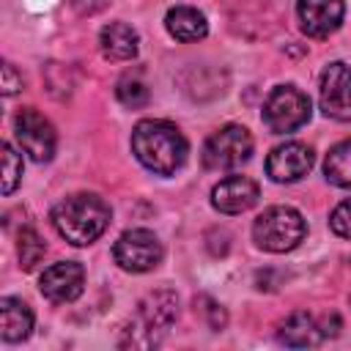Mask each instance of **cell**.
Returning a JSON list of instances; mask_svg holds the SVG:
<instances>
[{
    "mask_svg": "<svg viewBox=\"0 0 351 351\" xmlns=\"http://www.w3.org/2000/svg\"><path fill=\"white\" fill-rule=\"evenodd\" d=\"M132 151L148 170L173 176L186 162V137L170 121H140L132 132Z\"/></svg>",
    "mask_w": 351,
    "mask_h": 351,
    "instance_id": "6da1fadb",
    "label": "cell"
},
{
    "mask_svg": "<svg viewBox=\"0 0 351 351\" xmlns=\"http://www.w3.org/2000/svg\"><path fill=\"white\" fill-rule=\"evenodd\" d=\"M52 225L66 241H71L74 247H85L107 230L110 206L99 195L77 192V195L63 197L52 208Z\"/></svg>",
    "mask_w": 351,
    "mask_h": 351,
    "instance_id": "7a4b0ae2",
    "label": "cell"
},
{
    "mask_svg": "<svg viewBox=\"0 0 351 351\" xmlns=\"http://www.w3.org/2000/svg\"><path fill=\"white\" fill-rule=\"evenodd\" d=\"M304 233H307L304 217L291 206H271L252 225V239L266 252H288L299 247Z\"/></svg>",
    "mask_w": 351,
    "mask_h": 351,
    "instance_id": "3957f363",
    "label": "cell"
},
{
    "mask_svg": "<svg viewBox=\"0 0 351 351\" xmlns=\"http://www.w3.org/2000/svg\"><path fill=\"white\" fill-rule=\"evenodd\" d=\"M310 121V99L296 85H277L263 101V123L274 134L293 132Z\"/></svg>",
    "mask_w": 351,
    "mask_h": 351,
    "instance_id": "277c9868",
    "label": "cell"
},
{
    "mask_svg": "<svg viewBox=\"0 0 351 351\" xmlns=\"http://www.w3.org/2000/svg\"><path fill=\"white\" fill-rule=\"evenodd\" d=\"M252 154V137L244 126L228 123L217 129L203 145V165L208 170H230L247 162Z\"/></svg>",
    "mask_w": 351,
    "mask_h": 351,
    "instance_id": "5b68a950",
    "label": "cell"
},
{
    "mask_svg": "<svg viewBox=\"0 0 351 351\" xmlns=\"http://www.w3.org/2000/svg\"><path fill=\"white\" fill-rule=\"evenodd\" d=\"M14 129H16V140L22 145V151L36 159V162H49L58 145V134L55 126L49 123V118H44L36 107H22L14 118Z\"/></svg>",
    "mask_w": 351,
    "mask_h": 351,
    "instance_id": "8992f818",
    "label": "cell"
},
{
    "mask_svg": "<svg viewBox=\"0 0 351 351\" xmlns=\"http://www.w3.org/2000/svg\"><path fill=\"white\" fill-rule=\"evenodd\" d=\"M112 255H115V263L126 271H151L162 261V241L151 230L134 228L118 236Z\"/></svg>",
    "mask_w": 351,
    "mask_h": 351,
    "instance_id": "52a82bcc",
    "label": "cell"
},
{
    "mask_svg": "<svg viewBox=\"0 0 351 351\" xmlns=\"http://www.w3.org/2000/svg\"><path fill=\"white\" fill-rule=\"evenodd\" d=\"M176 315H178V296L173 291H154L137 307L140 326L137 329H129V332L143 335L140 346H156L159 343V335L167 332V326L176 321Z\"/></svg>",
    "mask_w": 351,
    "mask_h": 351,
    "instance_id": "ba28073f",
    "label": "cell"
},
{
    "mask_svg": "<svg viewBox=\"0 0 351 351\" xmlns=\"http://www.w3.org/2000/svg\"><path fill=\"white\" fill-rule=\"evenodd\" d=\"M321 110L326 118L351 123V66L329 63L321 74Z\"/></svg>",
    "mask_w": 351,
    "mask_h": 351,
    "instance_id": "9c48e42d",
    "label": "cell"
},
{
    "mask_svg": "<svg viewBox=\"0 0 351 351\" xmlns=\"http://www.w3.org/2000/svg\"><path fill=\"white\" fill-rule=\"evenodd\" d=\"M313 167V151L304 143H282L266 159V173L277 184H293Z\"/></svg>",
    "mask_w": 351,
    "mask_h": 351,
    "instance_id": "30bf717a",
    "label": "cell"
},
{
    "mask_svg": "<svg viewBox=\"0 0 351 351\" xmlns=\"http://www.w3.org/2000/svg\"><path fill=\"white\" fill-rule=\"evenodd\" d=\"M41 293L55 302V304H66V302H74L82 288H85V269L77 263V261H60V263H52L44 274H41Z\"/></svg>",
    "mask_w": 351,
    "mask_h": 351,
    "instance_id": "8fae6325",
    "label": "cell"
},
{
    "mask_svg": "<svg viewBox=\"0 0 351 351\" xmlns=\"http://www.w3.org/2000/svg\"><path fill=\"white\" fill-rule=\"evenodd\" d=\"M343 14H346L343 0H299L296 3L299 27L310 38H326L329 33H335L343 22Z\"/></svg>",
    "mask_w": 351,
    "mask_h": 351,
    "instance_id": "7c38bea8",
    "label": "cell"
},
{
    "mask_svg": "<svg viewBox=\"0 0 351 351\" xmlns=\"http://www.w3.org/2000/svg\"><path fill=\"white\" fill-rule=\"evenodd\" d=\"M258 197H261V189L247 176H228L211 192V203L222 214H241V211L252 208L258 203Z\"/></svg>",
    "mask_w": 351,
    "mask_h": 351,
    "instance_id": "4fadbf2b",
    "label": "cell"
},
{
    "mask_svg": "<svg viewBox=\"0 0 351 351\" xmlns=\"http://www.w3.org/2000/svg\"><path fill=\"white\" fill-rule=\"evenodd\" d=\"M324 337H326V335H324L321 324H318L310 313H304V310L291 313V315L277 326V340H280L282 346H288V348H310V346H318Z\"/></svg>",
    "mask_w": 351,
    "mask_h": 351,
    "instance_id": "5bb4252c",
    "label": "cell"
},
{
    "mask_svg": "<svg viewBox=\"0 0 351 351\" xmlns=\"http://www.w3.org/2000/svg\"><path fill=\"white\" fill-rule=\"evenodd\" d=\"M99 47L110 60H132L137 55V33L126 22H110L99 33Z\"/></svg>",
    "mask_w": 351,
    "mask_h": 351,
    "instance_id": "9a60e30c",
    "label": "cell"
},
{
    "mask_svg": "<svg viewBox=\"0 0 351 351\" xmlns=\"http://www.w3.org/2000/svg\"><path fill=\"white\" fill-rule=\"evenodd\" d=\"M33 329V313L19 299H0V335L5 343H19Z\"/></svg>",
    "mask_w": 351,
    "mask_h": 351,
    "instance_id": "2e32d148",
    "label": "cell"
},
{
    "mask_svg": "<svg viewBox=\"0 0 351 351\" xmlns=\"http://www.w3.org/2000/svg\"><path fill=\"white\" fill-rule=\"evenodd\" d=\"M165 27L173 38L178 41H200L206 38L208 33V22L206 16L197 11V8H189V5H176L167 11L165 16Z\"/></svg>",
    "mask_w": 351,
    "mask_h": 351,
    "instance_id": "e0dca14e",
    "label": "cell"
},
{
    "mask_svg": "<svg viewBox=\"0 0 351 351\" xmlns=\"http://www.w3.org/2000/svg\"><path fill=\"white\" fill-rule=\"evenodd\" d=\"M324 173L332 184L343 186V189H351V140H343L337 143L329 154H326V162H324Z\"/></svg>",
    "mask_w": 351,
    "mask_h": 351,
    "instance_id": "ac0fdd59",
    "label": "cell"
},
{
    "mask_svg": "<svg viewBox=\"0 0 351 351\" xmlns=\"http://www.w3.org/2000/svg\"><path fill=\"white\" fill-rule=\"evenodd\" d=\"M115 96H118V101H121L123 107L137 110V107L148 104L151 90H148V82L143 80L140 71H126V74L118 80V85H115Z\"/></svg>",
    "mask_w": 351,
    "mask_h": 351,
    "instance_id": "d6986e66",
    "label": "cell"
},
{
    "mask_svg": "<svg viewBox=\"0 0 351 351\" xmlns=\"http://www.w3.org/2000/svg\"><path fill=\"white\" fill-rule=\"evenodd\" d=\"M16 252H19V266L25 269V271H30L41 258H44V252H47V244H44V239L33 230V228H22L19 230V244H16Z\"/></svg>",
    "mask_w": 351,
    "mask_h": 351,
    "instance_id": "ffe728a7",
    "label": "cell"
},
{
    "mask_svg": "<svg viewBox=\"0 0 351 351\" xmlns=\"http://www.w3.org/2000/svg\"><path fill=\"white\" fill-rule=\"evenodd\" d=\"M19 178H22V156L8 143H3V195H11Z\"/></svg>",
    "mask_w": 351,
    "mask_h": 351,
    "instance_id": "44dd1931",
    "label": "cell"
},
{
    "mask_svg": "<svg viewBox=\"0 0 351 351\" xmlns=\"http://www.w3.org/2000/svg\"><path fill=\"white\" fill-rule=\"evenodd\" d=\"M329 225H332V230H335L337 236L351 239V197H348V200H343V203L332 211Z\"/></svg>",
    "mask_w": 351,
    "mask_h": 351,
    "instance_id": "7402d4cb",
    "label": "cell"
},
{
    "mask_svg": "<svg viewBox=\"0 0 351 351\" xmlns=\"http://www.w3.org/2000/svg\"><path fill=\"white\" fill-rule=\"evenodd\" d=\"M19 88H22V74H16L11 63H3V93L11 96V93H16Z\"/></svg>",
    "mask_w": 351,
    "mask_h": 351,
    "instance_id": "603a6c76",
    "label": "cell"
},
{
    "mask_svg": "<svg viewBox=\"0 0 351 351\" xmlns=\"http://www.w3.org/2000/svg\"><path fill=\"white\" fill-rule=\"evenodd\" d=\"M71 5H74V11L88 16V14H99L101 8H107L110 0H71Z\"/></svg>",
    "mask_w": 351,
    "mask_h": 351,
    "instance_id": "cb8c5ba5",
    "label": "cell"
},
{
    "mask_svg": "<svg viewBox=\"0 0 351 351\" xmlns=\"http://www.w3.org/2000/svg\"><path fill=\"white\" fill-rule=\"evenodd\" d=\"M348 304H351V296H348Z\"/></svg>",
    "mask_w": 351,
    "mask_h": 351,
    "instance_id": "d4e9b609",
    "label": "cell"
}]
</instances>
